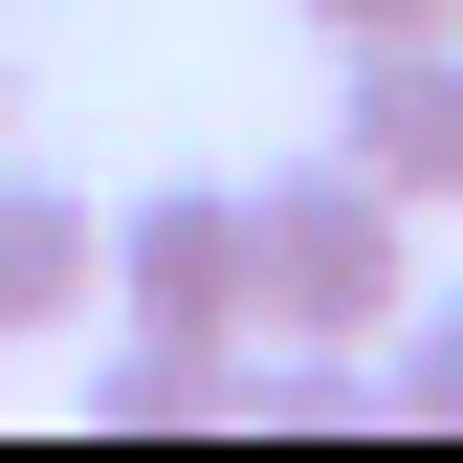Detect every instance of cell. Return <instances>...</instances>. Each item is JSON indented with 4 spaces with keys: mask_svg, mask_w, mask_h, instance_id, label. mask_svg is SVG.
I'll use <instances>...</instances> for the list:
<instances>
[{
    "mask_svg": "<svg viewBox=\"0 0 463 463\" xmlns=\"http://www.w3.org/2000/svg\"><path fill=\"white\" fill-rule=\"evenodd\" d=\"M265 331H331V354H375L397 309H420V199L375 177V155H309V177H265Z\"/></svg>",
    "mask_w": 463,
    "mask_h": 463,
    "instance_id": "1",
    "label": "cell"
},
{
    "mask_svg": "<svg viewBox=\"0 0 463 463\" xmlns=\"http://www.w3.org/2000/svg\"><path fill=\"white\" fill-rule=\"evenodd\" d=\"M110 309H133V354H243L265 331V221L243 177H155L110 221Z\"/></svg>",
    "mask_w": 463,
    "mask_h": 463,
    "instance_id": "2",
    "label": "cell"
},
{
    "mask_svg": "<svg viewBox=\"0 0 463 463\" xmlns=\"http://www.w3.org/2000/svg\"><path fill=\"white\" fill-rule=\"evenodd\" d=\"M331 155H375L397 199H463V23H420V44H354V110H331Z\"/></svg>",
    "mask_w": 463,
    "mask_h": 463,
    "instance_id": "3",
    "label": "cell"
},
{
    "mask_svg": "<svg viewBox=\"0 0 463 463\" xmlns=\"http://www.w3.org/2000/svg\"><path fill=\"white\" fill-rule=\"evenodd\" d=\"M67 309H110V221H89L67 177H23V155H0V354H23V331H67Z\"/></svg>",
    "mask_w": 463,
    "mask_h": 463,
    "instance_id": "4",
    "label": "cell"
},
{
    "mask_svg": "<svg viewBox=\"0 0 463 463\" xmlns=\"http://www.w3.org/2000/svg\"><path fill=\"white\" fill-rule=\"evenodd\" d=\"M375 397H397V420H441V441H463V287H420V309L375 331Z\"/></svg>",
    "mask_w": 463,
    "mask_h": 463,
    "instance_id": "5",
    "label": "cell"
},
{
    "mask_svg": "<svg viewBox=\"0 0 463 463\" xmlns=\"http://www.w3.org/2000/svg\"><path fill=\"white\" fill-rule=\"evenodd\" d=\"M420 23H463V0H309V44L354 67V44H420Z\"/></svg>",
    "mask_w": 463,
    "mask_h": 463,
    "instance_id": "6",
    "label": "cell"
},
{
    "mask_svg": "<svg viewBox=\"0 0 463 463\" xmlns=\"http://www.w3.org/2000/svg\"><path fill=\"white\" fill-rule=\"evenodd\" d=\"M0 155H23V44H0Z\"/></svg>",
    "mask_w": 463,
    "mask_h": 463,
    "instance_id": "7",
    "label": "cell"
}]
</instances>
